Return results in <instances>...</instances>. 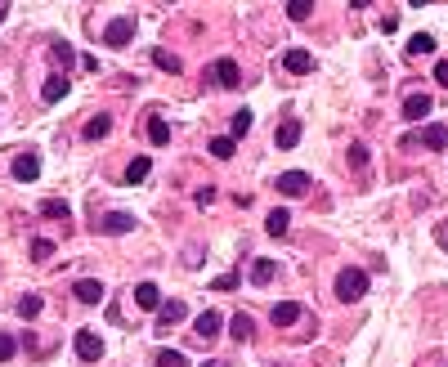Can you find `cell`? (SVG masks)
I'll return each mask as SVG.
<instances>
[{
	"instance_id": "obj_1",
	"label": "cell",
	"mask_w": 448,
	"mask_h": 367,
	"mask_svg": "<svg viewBox=\"0 0 448 367\" xmlns=\"http://www.w3.org/2000/svg\"><path fill=\"white\" fill-rule=\"evenodd\" d=\"M368 296V269H341L336 273V300H363Z\"/></svg>"
},
{
	"instance_id": "obj_2",
	"label": "cell",
	"mask_w": 448,
	"mask_h": 367,
	"mask_svg": "<svg viewBox=\"0 0 448 367\" xmlns=\"http://www.w3.org/2000/svg\"><path fill=\"white\" fill-rule=\"evenodd\" d=\"M207 81H211V85H220V90H238L242 72H238L233 58H215V63L207 67Z\"/></svg>"
},
{
	"instance_id": "obj_3",
	"label": "cell",
	"mask_w": 448,
	"mask_h": 367,
	"mask_svg": "<svg viewBox=\"0 0 448 367\" xmlns=\"http://www.w3.org/2000/svg\"><path fill=\"white\" fill-rule=\"evenodd\" d=\"M130 36H135V18H130V14H121V18L108 22L103 45H108V50H121V45H130Z\"/></svg>"
},
{
	"instance_id": "obj_4",
	"label": "cell",
	"mask_w": 448,
	"mask_h": 367,
	"mask_svg": "<svg viewBox=\"0 0 448 367\" xmlns=\"http://www.w3.org/2000/svg\"><path fill=\"white\" fill-rule=\"evenodd\" d=\"M77 359H86V363L103 359V336L94 332V327H81V332H77Z\"/></svg>"
},
{
	"instance_id": "obj_5",
	"label": "cell",
	"mask_w": 448,
	"mask_h": 367,
	"mask_svg": "<svg viewBox=\"0 0 448 367\" xmlns=\"http://www.w3.org/2000/svg\"><path fill=\"white\" fill-rule=\"evenodd\" d=\"M430 94H408V99H404V121H426L430 117Z\"/></svg>"
},
{
	"instance_id": "obj_6",
	"label": "cell",
	"mask_w": 448,
	"mask_h": 367,
	"mask_svg": "<svg viewBox=\"0 0 448 367\" xmlns=\"http://www.w3.org/2000/svg\"><path fill=\"white\" fill-rule=\"evenodd\" d=\"M36 175H41V157H36V153L14 157V179H18V184H32Z\"/></svg>"
},
{
	"instance_id": "obj_7",
	"label": "cell",
	"mask_w": 448,
	"mask_h": 367,
	"mask_svg": "<svg viewBox=\"0 0 448 367\" xmlns=\"http://www.w3.org/2000/svg\"><path fill=\"white\" fill-rule=\"evenodd\" d=\"M278 193H287V198L309 193V175H305V170H287V175H278Z\"/></svg>"
},
{
	"instance_id": "obj_8",
	"label": "cell",
	"mask_w": 448,
	"mask_h": 367,
	"mask_svg": "<svg viewBox=\"0 0 448 367\" xmlns=\"http://www.w3.org/2000/svg\"><path fill=\"white\" fill-rule=\"evenodd\" d=\"M283 67L292 72V77H305V72H314V54L309 50H287L283 54Z\"/></svg>"
},
{
	"instance_id": "obj_9",
	"label": "cell",
	"mask_w": 448,
	"mask_h": 367,
	"mask_svg": "<svg viewBox=\"0 0 448 367\" xmlns=\"http://www.w3.org/2000/svg\"><path fill=\"white\" fill-rule=\"evenodd\" d=\"M193 336H198V340H215V336H220V314H215V309L198 314V323H193Z\"/></svg>"
},
{
	"instance_id": "obj_10",
	"label": "cell",
	"mask_w": 448,
	"mask_h": 367,
	"mask_svg": "<svg viewBox=\"0 0 448 367\" xmlns=\"http://www.w3.org/2000/svg\"><path fill=\"white\" fill-rule=\"evenodd\" d=\"M68 90H72L68 77H63V72H54V77H45V85H41V99H45V103H58Z\"/></svg>"
},
{
	"instance_id": "obj_11",
	"label": "cell",
	"mask_w": 448,
	"mask_h": 367,
	"mask_svg": "<svg viewBox=\"0 0 448 367\" xmlns=\"http://www.w3.org/2000/svg\"><path fill=\"white\" fill-rule=\"evenodd\" d=\"M72 296H77L81 304H99V300H103V283H99V278H81Z\"/></svg>"
},
{
	"instance_id": "obj_12",
	"label": "cell",
	"mask_w": 448,
	"mask_h": 367,
	"mask_svg": "<svg viewBox=\"0 0 448 367\" xmlns=\"http://www.w3.org/2000/svg\"><path fill=\"white\" fill-rule=\"evenodd\" d=\"M179 318H188V304H184V300H162V309H157V323L171 327V323H179Z\"/></svg>"
},
{
	"instance_id": "obj_13",
	"label": "cell",
	"mask_w": 448,
	"mask_h": 367,
	"mask_svg": "<svg viewBox=\"0 0 448 367\" xmlns=\"http://www.w3.org/2000/svg\"><path fill=\"white\" fill-rule=\"evenodd\" d=\"M421 143H426L430 153H444V148H448V130L440 126V121H430V126L421 130Z\"/></svg>"
},
{
	"instance_id": "obj_14",
	"label": "cell",
	"mask_w": 448,
	"mask_h": 367,
	"mask_svg": "<svg viewBox=\"0 0 448 367\" xmlns=\"http://www.w3.org/2000/svg\"><path fill=\"white\" fill-rule=\"evenodd\" d=\"M269 318H274V327H292L296 318H300V304H296V300H278Z\"/></svg>"
},
{
	"instance_id": "obj_15",
	"label": "cell",
	"mask_w": 448,
	"mask_h": 367,
	"mask_svg": "<svg viewBox=\"0 0 448 367\" xmlns=\"http://www.w3.org/2000/svg\"><path fill=\"white\" fill-rule=\"evenodd\" d=\"M287 224H292V215H287L283 206L264 215V233H269V238H283V233H287Z\"/></svg>"
},
{
	"instance_id": "obj_16",
	"label": "cell",
	"mask_w": 448,
	"mask_h": 367,
	"mask_svg": "<svg viewBox=\"0 0 448 367\" xmlns=\"http://www.w3.org/2000/svg\"><path fill=\"white\" fill-rule=\"evenodd\" d=\"M274 143H278V148H296V143H300V121H283L278 134H274Z\"/></svg>"
},
{
	"instance_id": "obj_17",
	"label": "cell",
	"mask_w": 448,
	"mask_h": 367,
	"mask_svg": "<svg viewBox=\"0 0 448 367\" xmlns=\"http://www.w3.org/2000/svg\"><path fill=\"white\" fill-rule=\"evenodd\" d=\"M135 300H139V309H162V291H157L153 283H139L135 287Z\"/></svg>"
},
{
	"instance_id": "obj_18",
	"label": "cell",
	"mask_w": 448,
	"mask_h": 367,
	"mask_svg": "<svg viewBox=\"0 0 448 367\" xmlns=\"http://www.w3.org/2000/svg\"><path fill=\"white\" fill-rule=\"evenodd\" d=\"M135 228V215H126V211H113V215H103V233H130Z\"/></svg>"
},
{
	"instance_id": "obj_19",
	"label": "cell",
	"mask_w": 448,
	"mask_h": 367,
	"mask_svg": "<svg viewBox=\"0 0 448 367\" xmlns=\"http://www.w3.org/2000/svg\"><path fill=\"white\" fill-rule=\"evenodd\" d=\"M108 130H113V117H108V112L86 121V139H108Z\"/></svg>"
},
{
	"instance_id": "obj_20",
	"label": "cell",
	"mask_w": 448,
	"mask_h": 367,
	"mask_svg": "<svg viewBox=\"0 0 448 367\" xmlns=\"http://www.w3.org/2000/svg\"><path fill=\"white\" fill-rule=\"evenodd\" d=\"M148 139H153V148H162V143H171V126H166L162 117H148Z\"/></svg>"
},
{
	"instance_id": "obj_21",
	"label": "cell",
	"mask_w": 448,
	"mask_h": 367,
	"mask_svg": "<svg viewBox=\"0 0 448 367\" xmlns=\"http://www.w3.org/2000/svg\"><path fill=\"white\" fill-rule=\"evenodd\" d=\"M229 332H233V340H251V336H256V323H251L247 314H233V323H229Z\"/></svg>"
},
{
	"instance_id": "obj_22",
	"label": "cell",
	"mask_w": 448,
	"mask_h": 367,
	"mask_svg": "<svg viewBox=\"0 0 448 367\" xmlns=\"http://www.w3.org/2000/svg\"><path fill=\"white\" fill-rule=\"evenodd\" d=\"M148 170H153V157H135V162L126 166V184H139V179H148Z\"/></svg>"
},
{
	"instance_id": "obj_23",
	"label": "cell",
	"mask_w": 448,
	"mask_h": 367,
	"mask_svg": "<svg viewBox=\"0 0 448 367\" xmlns=\"http://www.w3.org/2000/svg\"><path fill=\"white\" fill-rule=\"evenodd\" d=\"M41 215H50V219H68V215H72V206H68L63 198H45V202H41Z\"/></svg>"
},
{
	"instance_id": "obj_24",
	"label": "cell",
	"mask_w": 448,
	"mask_h": 367,
	"mask_svg": "<svg viewBox=\"0 0 448 367\" xmlns=\"http://www.w3.org/2000/svg\"><path fill=\"white\" fill-rule=\"evenodd\" d=\"M269 278H274V260H264V255H260V260H251V283L264 287Z\"/></svg>"
},
{
	"instance_id": "obj_25",
	"label": "cell",
	"mask_w": 448,
	"mask_h": 367,
	"mask_svg": "<svg viewBox=\"0 0 448 367\" xmlns=\"http://www.w3.org/2000/svg\"><path fill=\"white\" fill-rule=\"evenodd\" d=\"M238 153V139H233V134H220V139H211V157H220V162H224V157H233Z\"/></svg>"
},
{
	"instance_id": "obj_26",
	"label": "cell",
	"mask_w": 448,
	"mask_h": 367,
	"mask_svg": "<svg viewBox=\"0 0 448 367\" xmlns=\"http://www.w3.org/2000/svg\"><path fill=\"white\" fill-rule=\"evenodd\" d=\"M153 63L162 67V72H184V63H179L171 50H153Z\"/></svg>"
},
{
	"instance_id": "obj_27",
	"label": "cell",
	"mask_w": 448,
	"mask_h": 367,
	"mask_svg": "<svg viewBox=\"0 0 448 367\" xmlns=\"http://www.w3.org/2000/svg\"><path fill=\"white\" fill-rule=\"evenodd\" d=\"M430 50H435V41H430L426 32H417L413 41H408V54H413V58H421V54H430Z\"/></svg>"
},
{
	"instance_id": "obj_28",
	"label": "cell",
	"mask_w": 448,
	"mask_h": 367,
	"mask_svg": "<svg viewBox=\"0 0 448 367\" xmlns=\"http://www.w3.org/2000/svg\"><path fill=\"white\" fill-rule=\"evenodd\" d=\"M50 50H54V58H58V63H63V67H72V63H77V54H72V45H68V41H58V36L50 41Z\"/></svg>"
},
{
	"instance_id": "obj_29",
	"label": "cell",
	"mask_w": 448,
	"mask_h": 367,
	"mask_svg": "<svg viewBox=\"0 0 448 367\" xmlns=\"http://www.w3.org/2000/svg\"><path fill=\"white\" fill-rule=\"evenodd\" d=\"M157 367H188V359L179 349H157Z\"/></svg>"
},
{
	"instance_id": "obj_30",
	"label": "cell",
	"mask_w": 448,
	"mask_h": 367,
	"mask_svg": "<svg viewBox=\"0 0 448 367\" xmlns=\"http://www.w3.org/2000/svg\"><path fill=\"white\" fill-rule=\"evenodd\" d=\"M251 121H256V117H251V108H238V112H233V139H242V134L251 130Z\"/></svg>"
},
{
	"instance_id": "obj_31",
	"label": "cell",
	"mask_w": 448,
	"mask_h": 367,
	"mask_svg": "<svg viewBox=\"0 0 448 367\" xmlns=\"http://www.w3.org/2000/svg\"><path fill=\"white\" fill-rule=\"evenodd\" d=\"M41 309H45V300H41V296H23V300H18V314H23V318H36Z\"/></svg>"
},
{
	"instance_id": "obj_32",
	"label": "cell",
	"mask_w": 448,
	"mask_h": 367,
	"mask_svg": "<svg viewBox=\"0 0 448 367\" xmlns=\"http://www.w3.org/2000/svg\"><path fill=\"white\" fill-rule=\"evenodd\" d=\"M18 354V336H9V332H0V363H9Z\"/></svg>"
},
{
	"instance_id": "obj_33",
	"label": "cell",
	"mask_w": 448,
	"mask_h": 367,
	"mask_svg": "<svg viewBox=\"0 0 448 367\" xmlns=\"http://www.w3.org/2000/svg\"><path fill=\"white\" fill-rule=\"evenodd\" d=\"M50 255H54V242L50 238H36L32 242V260H50Z\"/></svg>"
},
{
	"instance_id": "obj_34",
	"label": "cell",
	"mask_w": 448,
	"mask_h": 367,
	"mask_svg": "<svg viewBox=\"0 0 448 367\" xmlns=\"http://www.w3.org/2000/svg\"><path fill=\"white\" fill-rule=\"evenodd\" d=\"M287 14L300 22V18H309V14H314V5H309V0H292V5H287Z\"/></svg>"
},
{
	"instance_id": "obj_35",
	"label": "cell",
	"mask_w": 448,
	"mask_h": 367,
	"mask_svg": "<svg viewBox=\"0 0 448 367\" xmlns=\"http://www.w3.org/2000/svg\"><path fill=\"white\" fill-rule=\"evenodd\" d=\"M350 166H354V170L368 166V148H363V143H350Z\"/></svg>"
},
{
	"instance_id": "obj_36",
	"label": "cell",
	"mask_w": 448,
	"mask_h": 367,
	"mask_svg": "<svg viewBox=\"0 0 448 367\" xmlns=\"http://www.w3.org/2000/svg\"><path fill=\"white\" fill-rule=\"evenodd\" d=\"M233 287H238V273H220V278L211 283V291H233Z\"/></svg>"
},
{
	"instance_id": "obj_37",
	"label": "cell",
	"mask_w": 448,
	"mask_h": 367,
	"mask_svg": "<svg viewBox=\"0 0 448 367\" xmlns=\"http://www.w3.org/2000/svg\"><path fill=\"white\" fill-rule=\"evenodd\" d=\"M215 202V188H198V206H211Z\"/></svg>"
},
{
	"instance_id": "obj_38",
	"label": "cell",
	"mask_w": 448,
	"mask_h": 367,
	"mask_svg": "<svg viewBox=\"0 0 448 367\" xmlns=\"http://www.w3.org/2000/svg\"><path fill=\"white\" fill-rule=\"evenodd\" d=\"M435 81H440V85H448V63H435Z\"/></svg>"
},
{
	"instance_id": "obj_39",
	"label": "cell",
	"mask_w": 448,
	"mask_h": 367,
	"mask_svg": "<svg viewBox=\"0 0 448 367\" xmlns=\"http://www.w3.org/2000/svg\"><path fill=\"white\" fill-rule=\"evenodd\" d=\"M5 14H9V0H0V22H5Z\"/></svg>"
},
{
	"instance_id": "obj_40",
	"label": "cell",
	"mask_w": 448,
	"mask_h": 367,
	"mask_svg": "<svg viewBox=\"0 0 448 367\" xmlns=\"http://www.w3.org/2000/svg\"><path fill=\"white\" fill-rule=\"evenodd\" d=\"M207 367H224V363H215V359H211V363H207Z\"/></svg>"
},
{
	"instance_id": "obj_41",
	"label": "cell",
	"mask_w": 448,
	"mask_h": 367,
	"mask_svg": "<svg viewBox=\"0 0 448 367\" xmlns=\"http://www.w3.org/2000/svg\"><path fill=\"white\" fill-rule=\"evenodd\" d=\"M274 367H283V363H274Z\"/></svg>"
}]
</instances>
